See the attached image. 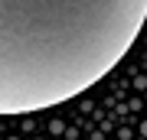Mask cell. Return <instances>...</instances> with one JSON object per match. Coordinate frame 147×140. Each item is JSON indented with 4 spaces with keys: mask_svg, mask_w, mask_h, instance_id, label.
Listing matches in <instances>:
<instances>
[{
    "mask_svg": "<svg viewBox=\"0 0 147 140\" xmlns=\"http://www.w3.org/2000/svg\"><path fill=\"white\" fill-rule=\"evenodd\" d=\"M147 0H0V114L56 108L134 46Z\"/></svg>",
    "mask_w": 147,
    "mask_h": 140,
    "instance_id": "cell-1",
    "label": "cell"
}]
</instances>
